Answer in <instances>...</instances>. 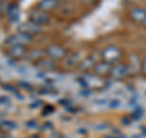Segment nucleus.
<instances>
[{
  "label": "nucleus",
  "instance_id": "20e7f679",
  "mask_svg": "<svg viewBox=\"0 0 146 138\" xmlns=\"http://www.w3.org/2000/svg\"><path fill=\"white\" fill-rule=\"evenodd\" d=\"M128 72H129V68L125 64H122V62H117L115 65L111 66V70H110V73L108 76L112 78V80H122V78H124Z\"/></svg>",
  "mask_w": 146,
  "mask_h": 138
},
{
  "label": "nucleus",
  "instance_id": "ddd939ff",
  "mask_svg": "<svg viewBox=\"0 0 146 138\" xmlns=\"http://www.w3.org/2000/svg\"><path fill=\"white\" fill-rule=\"evenodd\" d=\"M80 61H82V59H80L79 53H74V54L70 55V56H66L63 59V66L66 68H71L73 66H78Z\"/></svg>",
  "mask_w": 146,
  "mask_h": 138
},
{
  "label": "nucleus",
  "instance_id": "412c9836",
  "mask_svg": "<svg viewBox=\"0 0 146 138\" xmlns=\"http://www.w3.org/2000/svg\"><path fill=\"white\" fill-rule=\"evenodd\" d=\"M119 100H117V99H113L111 103H110V107H111L112 109H115V108H117V107H119Z\"/></svg>",
  "mask_w": 146,
  "mask_h": 138
},
{
  "label": "nucleus",
  "instance_id": "9d476101",
  "mask_svg": "<svg viewBox=\"0 0 146 138\" xmlns=\"http://www.w3.org/2000/svg\"><path fill=\"white\" fill-rule=\"evenodd\" d=\"M98 62L99 61L96 60V58H95L94 55H89V56H86L85 59H82V61L79 62V65H78V68H79L80 71L93 70Z\"/></svg>",
  "mask_w": 146,
  "mask_h": 138
},
{
  "label": "nucleus",
  "instance_id": "6e6552de",
  "mask_svg": "<svg viewBox=\"0 0 146 138\" xmlns=\"http://www.w3.org/2000/svg\"><path fill=\"white\" fill-rule=\"evenodd\" d=\"M7 55L13 60L17 59H22L27 55V48L26 45H12L7 50Z\"/></svg>",
  "mask_w": 146,
  "mask_h": 138
},
{
  "label": "nucleus",
  "instance_id": "a211bd4d",
  "mask_svg": "<svg viewBox=\"0 0 146 138\" xmlns=\"http://www.w3.org/2000/svg\"><path fill=\"white\" fill-rule=\"evenodd\" d=\"M18 86H20L21 88H23V89H27V90H32V89H33V88H32V86L29 83H27V82H20Z\"/></svg>",
  "mask_w": 146,
  "mask_h": 138
},
{
  "label": "nucleus",
  "instance_id": "f257e3e1",
  "mask_svg": "<svg viewBox=\"0 0 146 138\" xmlns=\"http://www.w3.org/2000/svg\"><path fill=\"white\" fill-rule=\"evenodd\" d=\"M101 59L102 61L110 64V65H115V64L119 62L122 58V50L116 47V45H108L101 52Z\"/></svg>",
  "mask_w": 146,
  "mask_h": 138
},
{
  "label": "nucleus",
  "instance_id": "b1692460",
  "mask_svg": "<svg viewBox=\"0 0 146 138\" xmlns=\"http://www.w3.org/2000/svg\"><path fill=\"white\" fill-rule=\"evenodd\" d=\"M40 104H42V102H40V100H36V102L35 103H32L31 105H29V107L32 108V109H35V108H38L39 107V105Z\"/></svg>",
  "mask_w": 146,
  "mask_h": 138
},
{
  "label": "nucleus",
  "instance_id": "423d86ee",
  "mask_svg": "<svg viewBox=\"0 0 146 138\" xmlns=\"http://www.w3.org/2000/svg\"><path fill=\"white\" fill-rule=\"evenodd\" d=\"M18 31L22 32V33H26L31 37L36 36V34H40L42 33V27L33 23V22H25V23H21L20 27H18Z\"/></svg>",
  "mask_w": 146,
  "mask_h": 138
},
{
  "label": "nucleus",
  "instance_id": "4468645a",
  "mask_svg": "<svg viewBox=\"0 0 146 138\" xmlns=\"http://www.w3.org/2000/svg\"><path fill=\"white\" fill-rule=\"evenodd\" d=\"M6 15L11 22H17L20 20V11H18V7L16 5H12V4L10 5V7H9V10L6 11Z\"/></svg>",
  "mask_w": 146,
  "mask_h": 138
},
{
  "label": "nucleus",
  "instance_id": "bb28decb",
  "mask_svg": "<svg viewBox=\"0 0 146 138\" xmlns=\"http://www.w3.org/2000/svg\"><path fill=\"white\" fill-rule=\"evenodd\" d=\"M80 1H82V3H88V4H89V3H93L94 0H80Z\"/></svg>",
  "mask_w": 146,
  "mask_h": 138
},
{
  "label": "nucleus",
  "instance_id": "a878e982",
  "mask_svg": "<svg viewBox=\"0 0 146 138\" xmlns=\"http://www.w3.org/2000/svg\"><path fill=\"white\" fill-rule=\"evenodd\" d=\"M105 138H124L123 136H106Z\"/></svg>",
  "mask_w": 146,
  "mask_h": 138
},
{
  "label": "nucleus",
  "instance_id": "4be33fe9",
  "mask_svg": "<svg viewBox=\"0 0 146 138\" xmlns=\"http://www.w3.org/2000/svg\"><path fill=\"white\" fill-rule=\"evenodd\" d=\"M141 71H143L144 75H146V56L144 58L143 64H141Z\"/></svg>",
  "mask_w": 146,
  "mask_h": 138
},
{
  "label": "nucleus",
  "instance_id": "7ed1b4c3",
  "mask_svg": "<svg viewBox=\"0 0 146 138\" xmlns=\"http://www.w3.org/2000/svg\"><path fill=\"white\" fill-rule=\"evenodd\" d=\"M32 40H33V38L31 36L22 33V32H18V33L9 37L6 40V44L10 45V47H12V45H27L32 43Z\"/></svg>",
  "mask_w": 146,
  "mask_h": 138
},
{
  "label": "nucleus",
  "instance_id": "cd10ccee",
  "mask_svg": "<svg viewBox=\"0 0 146 138\" xmlns=\"http://www.w3.org/2000/svg\"><path fill=\"white\" fill-rule=\"evenodd\" d=\"M143 25H144V26L146 27V18H145V21H144V23H143Z\"/></svg>",
  "mask_w": 146,
  "mask_h": 138
},
{
  "label": "nucleus",
  "instance_id": "5701e85b",
  "mask_svg": "<svg viewBox=\"0 0 146 138\" xmlns=\"http://www.w3.org/2000/svg\"><path fill=\"white\" fill-rule=\"evenodd\" d=\"M0 103H1V104H9V103H10V100H9V98H7V96H0Z\"/></svg>",
  "mask_w": 146,
  "mask_h": 138
},
{
  "label": "nucleus",
  "instance_id": "1a4fd4ad",
  "mask_svg": "<svg viewBox=\"0 0 146 138\" xmlns=\"http://www.w3.org/2000/svg\"><path fill=\"white\" fill-rule=\"evenodd\" d=\"M129 16H130L131 20L135 22V23L143 25L145 18H146V10H144L143 7H138V6L133 7V9H130Z\"/></svg>",
  "mask_w": 146,
  "mask_h": 138
},
{
  "label": "nucleus",
  "instance_id": "393cba45",
  "mask_svg": "<svg viewBox=\"0 0 146 138\" xmlns=\"http://www.w3.org/2000/svg\"><path fill=\"white\" fill-rule=\"evenodd\" d=\"M60 104H62V105H68L70 104V100H60Z\"/></svg>",
  "mask_w": 146,
  "mask_h": 138
},
{
  "label": "nucleus",
  "instance_id": "f3484780",
  "mask_svg": "<svg viewBox=\"0 0 146 138\" xmlns=\"http://www.w3.org/2000/svg\"><path fill=\"white\" fill-rule=\"evenodd\" d=\"M141 115H143V109L136 108L133 111V114H131V117H134L135 120H139V117H141Z\"/></svg>",
  "mask_w": 146,
  "mask_h": 138
},
{
  "label": "nucleus",
  "instance_id": "39448f33",
  "mask_svg": "<svg viewBox=\"0 0 146 138\" xmlns=\"http://www.w3.org/2000/svg\"><path fill=\"white\" fill-rule=\"evenodd\" d=\"M29 21L38 26L48 25L50 22V16L48 12H44L42 10H35L33 12H31L29 15Z\"/></svg>",
  "mask_w": 146,
  "mask_h": 138
},
{
  "label": "nucleus",
  "instance_id": "0eeeda50",
  "mask_svg": "<svg viewBox=\"0 0 146 138\" xmlns=\"http://www.w3.org/2000/svg\"><path fill=\"white\" fill-rule=\"evenodd\" d=\"M34 66L36 68H39L40 71H55L56 70V62H55V60H52V59H40V60L35 61L34 62Z\"/></svg>",
  "mask_w": 146,
  "mask_h": 138
},
{
  "label": "nucleus",
  "instance_id": "2eb2a0df",
  "mask_svg": "<svg viewBox=\"0 0 146 138\" xmlns=\"http://www.w3.org/2000/svg\"><path fill=\"white\" fill-rule=\"evenodd\" d=\"M43 55H44V52H40V50H34V52H32V53H29L28 55H27V59H28V60L38 61V60H40V59H43Z\"/></svg>",
  "mask_w": 146,
  "mask_h": 138
},
{
  "label": "nucleus",
  "instance_id": "6ab92c4d",
  "mask_svg": "<svg viewBox=\"0 0 146 138\" xmlns=\"http://www.w3.org/2000/svg\"><path fill=\"white\" fill-rule=\"evenodd\" d=\"M26 126L28 128H35L36 126H38V123H36V121H34V120H31V121L26 122Z\"/></svg>",
  "mask_w": 146,
  "mask_h": 138
},
{
  "label": "nucleus",
  "instance_id": "9b49d317",
  "mask_svg": "<svg viewBox=\"0 0 146 138\" xmlns=\"http://www.w3.org/2000/svg\"><path fill=\"white\" fill-rule=\"evenodd\" d=\"M58 5H60V0H40L38 4V7L39 10H42L44 12H49L57 9Z\"/></svg>",
  "mask_w": 146,
  "mask_h": 138
},
{
  "label": "nucleus",
  "instance_id": "f03ea898",
  "mask_svg": "<svg viewBox=\"0 0 146 138\" xmlns=\"http://www.w3.org/2000/svg\"><path fill=\"white\" fill-rule=\"evenodd\" d=\"M45 54L55 61L56 60H63V59L67 56V50H66V48H63L58 44H51L45 49Z\"/></svg>",
  "mask_w": 146,
  "mask_h": 138
},
{
  "label": "nucleus",
  "instance_id": "f8f14e48",
  "mask_svg": "<svg viewBox=\"0 0 146 138\" xmlns=\"http://www.w3.org/2000/svg\"><path fill=\"white\" fill-rule=\"evenodd\" d=\"M111 66L112 65H110V64L107 62H105V61H101V62H98L96 65H95V67L93 68V71L94 73L96 76H106L110 73V70H111Z\"/></svg>",
  "mask_w": 146,
  "mask_h": 138
},
{
  "label": "nucleus",
  "instance_id": "aec40b11",
  "mask_svg": "<svg viewBox=\"0 0 146 138\" xmlns=\"http://www.w3.org/2000/svg\"><path fill=\"white\" fill-rule=\"evenodd\" d=\"M3 88L6 89V90H10V92H13V93H16V88L11 84H3Z\"/></svg>",
  "mask_w": 146,
  "mask_h": 138
},
{
  "label": "nucleus",
  "instance_id": "dca6fc26",
  "mask_svg": "<svg viewBox=\"0 0 146 138\" xmlns=\"http://www.w3.org/2000/svg\"><path fill=\"white\" fill-rule=\"evenodd\" d=\"M0 126L5 127V128H9V130H15V128L17 127L16 123H13L11 121H7V120H1V121H0Z\"/></svg>",
  "mask_w": 146,
  "mask_h": 138
}]
</instances>
